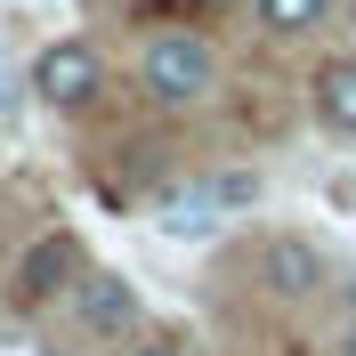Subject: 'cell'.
<instances>
[{
    "mask_svg": "<svg viewBox=\"0 0 356 356\" xmlns=\"http://www.w3.org/2000/svg\"><path fill=\"white\" fill-rule=\"evenodd\" d=\"M138 81H146V97L154 106H202L211 89H219V49L202 41V33H154L146 41V57H138Z\"/></svg>",
    "mask_w": 356,
    "mask_h": 356,
    "instance_id": "1",
    "label": "cell"
},
{
    "mask_svg": "<svg viewBox=\"0 0 356 356\" xmlns=\"http://www.w3.org/2000/svg\"><path fill=\"white\" fill-rule=\"evenodd\" d=\"M97 89H106V57L89 41H49L41 49V65H33V97L41 106L81 113V106H97Z\"/></svg>",
    "mask_w": 356,
    "mask_h": 356,
    "instance_id": "2",
    "label": "cell"
},
{
    "mask_svg": "<svg viewBox=\"0 0 356 356\" xmlns=\"http://www.w3.org/2000/svg\"><path fill=\"white\" fill-rule=\"evenodd\" d=\"M73 316H81V332H89V340H130L138 324H146V300H138L130 275L89 267V275H73Z\"/></svg>",
    "mask_w": 356,
    "mask_h": 356,
    "instance_id": "3",
    "label": "cell"
},
{
    "mask_svg": "<svg viewBox=\"0 0 356 356\" xmlns=\"http://www.w3.org/2000/svg\"><path fill=\"white\" fill-rule=\"evenodd\" d=\"M259 284L300 308V300H316V291H332V259H324L308 235H267L259 243Z\"/></svg>",
    "mask_w": 356,
    "mask_h": 356,
    "instance_id": "4",
    "label": "cell"
},
{
    "mask_svg": "<svg viewBox=\"0 0 356 356\" xmlns=\"http://www.w3.org/2000/svg\"><path fill=\"white\" fill-rule=\"evenodd\" d=\"M154 219H162V235L170 243H211L227 227V211H219V195L211 186H170V195L154 202Z\"/></svg>",
    "mask_w": 356,
    "mask_h": 356,
    "instance_id": "5",
    "label": "cell"
},
{
    "mask_svg": "<svg viewBox=\"0 0 356 356\" xmlns=\"http://www.w3.org/2000/svg\"><path fill=\"white\" fill-rule=\"evenodd\" d=\"M65 275H73V235H41V243L17 259V300L33 308V300H49Z\"/></svg>",
    "mask_w": 356,
    "mask_h": 356,
    "instance_id": "6",
    "label": "cell"
},
{
    "mask_svg": "<svg viewBox=\"0 0 356 356\" xmlns=\"http://www.w3.org/2000/svg\"><path fill=\"white\" fill-rule=\"evenodd\" d=\"M316 122L340 138H356V57H332V65H316Z\"/></svg>",
    "mask_w": 356,
    "mask_h": 356,
    "instance_id": "7",
    "label": "cell"
},
{
    "mask_svg": "<svg viewBox=\"0 0 356 356\" xmlns=\"http://www.w3.org/2000/svg\"><path fill=\"white\" fill-rule=\"evenodd\" d=\"M332 8L340 0H259V24L275 33V41H300V33H316Z\"/></svg>",
    "mask_w": 356,
    "mask_h": 356,
    "instance_id": "8",
    "label": "cell"
},
{
    "mask_svg": "<svg viewBox=\"0 0 356 356\" xmlns=\"http://www.w3.org/2000/svg\"><path fill=\"white\" fill-rule=\"evenodd\" d=\"M202 186L219 195V211H227V219H235V211H251V202H259V170H211V178H202Z\"/></svg>",
    "mask_w": 356,
    "mask_h": 356,
    "instance_id": "9",
    "label": "cell"
},
{
    "mask_svg": "<svg viewBox=\"0 0 356 356\" xmlns=\"http://www.w3.org/2000/svg\"><path fill=\"white\" fill-rule=\"evenodd\" d=\"M130 356H186V348H178V340H138Z\"/></svg>",
    "mask_w": 356,
    "mask_h": 356,
    "instance_id": "10",
    "label": "cell"
},
{
    "mask_svg": "<svg viewBox=\"0 0 356 356\" xmlns=\"http://www.w3.org/2000/svg\"><path fill=\"white\" fill-rule=\"evenodd\" d=\"M340 356H356V316H348V332H340Z\"/></svg>",
    "mask_w": 356,
    "mask_h": 356,
    "instance_id": "11",
    "label": "cell"
},
{
    "mask_svg": "<svg viewBox=\"0 0 356 356\" xmlns=\"http://www.w3.org/2000/svg\"><path fill=\"white\" fill-rule=\"evenodd\" d=\"M348 316H356V275H348Z\"/></svg>",
    "mask_w": 356,
    "mask_h": 356,
    "instance_id": "12",
    "label": "cell"
},
{
    "mask_svg": "<svg viewBox=\"0 0 356 356\" xmlns=\"http://www.w3.org/2000/svg\"><path fill=\"white\" fill-rule=\"evenodd\" d=\"M340 8H348V24H356V0H340Z\"/></svg>",
    "mask_w": 356,
    "mask_h": 356,
    "instance_id": "13",
    "label": "cell"
}]
</instances>
